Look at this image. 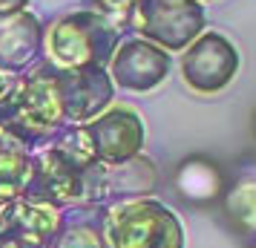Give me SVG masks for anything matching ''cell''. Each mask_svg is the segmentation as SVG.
Masks as SVG:
<instances>
[{
  "label": "cell",
  "instance_id": "obj_1",
  "mask_svg": "<svg viewBox=\"0 0 256 248\" xmlns=\"http://www.w3.org/2000/svg\"><path fill=\"white\" fill-rule=\"evenodd\" d=\"M66 110L52 61L18 75L0 98V133L26 150L46 147L64 127Z\"/></svg>",
  "mask_w": 256,
  "mask_h": 248
},
{
  "label": "cell",
  "instance_id": "obj_2",
  "mask_svg": "<svg viewBox=\"0 0 256 248\" xmlns=\"http://www.w3.org/2000/svg\"><path fill=\"white\" fill-rule=\"evenodd\" d=\"M118 44H121V29L95 9H75L55 18L46 26L49 61L64 70H84V67L106 70Z\"/></svg>",
  "mask_w": 256,
  "mask_h": 248
},
{
  "label": "cell",
  "instance_id": "obj_3",
  "mask_svg": "<svg viewBox=\"0 0 256 248\" xmlns=\"http://www.w3.org/2000/svg\"><path fill=\"white\" fill-rule=\"evenodd\" d=\"M101 228L110 248H187L178 213L152 196L101 211Z\"/></svg>",
  "mask_w": 256,
  "mask_h": 248
},
{
  "label": "cell",
  "instance_id": "obj_4",
  "mask_svg": "<svg viewBox=\"0 0 256 248\" xmlns=\"http://www.w3.org/2000/svg\"><path fill=\"white\" fill-rule=\"evenodd\" d=\"M158 188V170L147 156H136L121 165L95 162L84 170V193L75 211H106L112 205L152 196Z\"/></svg>",
  "mask_w": 256,
  "mask_h": 248
},
{
  "label": "cell",
  "instance_id": "obj_5",
  "mask_svg": "<svg viewBox=\"0 0 256 248\" xmlns=\"http://www.w3.org/2000/svg\"><path fill=\"white\" fill-rule=\"evenodd\" d=\"M208 26L198 0H141L132 12V29L167 52H184Z\"/></svg>",
  "mask_w": 256,
  "mask_h": 248
},
{
  "label": "cell",
  "instance_id": "obj_6",
  "mask_svg": "<svg viewBox=\"0 0 256 248\" xmlns=\"http://www.w3.org/2000/svg\"><path fill=\"white\" fill-rule=\"evenodd\" d=\"M239 49L222 32H202V35L182 52V78L198 95H216L228 90L239 75Z\"/></svg>",
  "mask_w": 256,
  "mask_h": 248
},
{
  "label": "cell",
  "instance_id": "obj_7",
  "mask_svg": "<svg viewBox=\"0 0 256 248\" xmlns=\"http://www.w3.org/2000/svg\"><path fill=\"white\" fill-rule=\"evenodd\" d=\"M84 193V170L66 162L55 147H38L29 159V182L24 188V199L38 205H52L60 211L78 208Z\"/></svg>",
  "mask_w": 256,
  "mask_h": 248
},
{
  "label": "cell",
  "instance_id": "obj_8",
  "mask_svg": "<svg viewBox=\"0 0 256 248\" xmlns=\"http://www.w3.org/2000/svg\"><path fill=\"white\" fill-rule=\"evenodd\" d=\"M86 130L95 144V159L101 165H121L141 156L147 139L144 118L127 104H112L101 116L86 121Z\"/></svg>",
  "mask_w": 256,
  "mask_h": 248
},
{
  "label": "cell",
  "instance_id": "obj_9",
  "mask_svg": "<svg viewBox=\"0 0 256 248\" xmlns=\"http://www.w3.org/2000/svg\"><path fill=\"white\" fill-rule=\"evenodd\" d=\"M173 70L170 52L156 47L144 38H127L121 41L116 55L110 61V78L116 87L130 93H152L158 90Z\"/></svg>",
  "mask_w": 256,
  "mask_h": 248
},
{
  "label": "cell",
  "instance_id": "obj_10",
  "mask_svg": "<svg viewBox=\"0 0 256 248\" xmlns=\"http://www.w3.org/2000/svg\"><path fill=\"white\" fill-rule=\"evenodd\" d=\"M60 98L66 110L70 124H86L95 116L112 107L116 84L110 78V70L104 67H84V70H64L55 64Z\"/></svg>",
  "mask_w": 256,
  "mask_h": 248
},
{
  "label": "cell",
  "instance_id": "obj_11",
  "mask_svg": "<svg viewBox=\"0 0 256 248\" xmlns=\"http://www.w3.org/2000/svg\"><path fill=\"white\" fill-rule=\"evenodd\" d=\"M46 49V26L29 9L0 18V72L24 75L40 64Z\"/></svg>",
  "mask_w": 256,
  "mask_h": 248
},
{
  "label": "cell",
  "instance_id": "obj_12",
  "mask_svg": "<svg viewBox=\"0 0 256 248\" xmlns=\"http://www.w3.org/2000/svg\"><path fill=\"white\" fill-rule=\"evenodd\" d=\"M64 222H66V211L52 208V205H38L20 196L0 216V231H12L35 245L52 248V239L58 236Z\"/></svg>",
  "mask_w": 256,
  "mask_h": 248
},
{
  "label": "cell",
  "instance_id": "obj_13",
  "mask_svg": "<svg viewBox=\"0 0 256 248\" xmlns=\"http://www.w3.org/2000/svg\"><path fill=\"white\" fill-rule=\"evenodd\" d=\"M176 188L190 202H210L224 188L219 167L208 159H187L176 170Z\"/></svg>",
  "mask_w": 256,
  "mask_h": 248
},
{
  "label": "cell",
  "instance_id": "obj_14",
  "mask_svg": "<svg viewBox=\"0 0 256 248\" xmlns=\"http://www.w3.org/2000/svg\"><path fill=\"white\" fill-rule=\"evenodd\" d=\"M224 216L244 236H256V173L236 179L224 190Z\"/></svg>",
  "mask_w": 256,
  "mask_h": 248
},
{
  "label": "cell",
  "instance_id": "obj_15",
  "mask_svg": "<svg viewBox=\"0 0 256 248\" xmlns=\"http://www.w3.org/2000/svg\"><path fill=\"white\" fill-rule=\"evenodd\" d=\"M49 147H55L66 162L78 167V170H90V167L98 162L95 159V144L90 139V130L86 124H66L64 130L49 142Z\"/></svg>",
  "mask_w": 256,
  "mask_h": 248
},
{
  "label": "cell",
  "instance_id": "obj_16",
  "mask_svg": "<svg viewBox=\"0 0 256 248\" xmlns=\"http://www.w3.org/2000/svg\"><path fill=\"white\" fill-rule=\"evenodd\" d=\"M29 159H32V150L20 144L0 147V190L12 196H24V188L29 182Z\"/></svg>",
  "mask_w": 256,
  "mask_h": 248
},
{
  "label": "cell",
  "instance_id": "obj_17",
  "mask_svg": "<svg viewBox=\"0 0 256 248\" xmlns=\"http://www.w3.org/2000/svg\"><path fill=\"white\" fill-rule=\"evenodd\" d=\"M52 248H110L101 222L90 219H66L58 236L52 239Z\"/></svg>",
  "mask_w": 256,
  "mask_h": 248
},
{
  "label": "cell",
  "instance_id": "obj_18",
  "mask_svg": "<svg viewBox=\"0 0 256 248\" xmlns=\"http://www.w3.org/2000/svg\"><path fill=\"white\" fill-rule=\"evenodd\" d=\"M138 3L141 0H92V9L101 12V15H106V18L124 32V29L132 26V12H136Z\"/></svg>",
  "mask_w": 256,
  "mask_h": 248
},
{
  "label": "cell",
  "instance_id": "obj_19",
  "mask_svg": "<svg viewBox=\"0 0 256 248\" xmlns=\"http://www.w3.org/2000/svg\"><path fill=\"white\" fill-rule=\"evenodd\" d=\"M0 248H44V245H35L24 236L12 234V231H0Z\"/></svg>",
  "mask_w": 256,
  "mask_h": 248
},
{
  "label": "cell",
  "instance_id": "obj_20",
  "mask_svg": "<svg viewBox=\"0 0 256 248\" xmlns=\"http://www.w3.org/2000/svg\"><path fill=\"white\" fill-rule=\"evenodd\" d=\"M26 6H29V0H0V18L26 12Z\"/></svg>",
  "mask_w": 256,
  "mask_h": 248
},
{
  "label": "cell",
  "instance_id": "obj_21",
  "mask_svg": "<svg viewBox=\"0 0 256 248\" xmlns=\"http://www.w3.org/2000/svg\"><path fill=\"white\" fill-rule=\"evenodd\" d=\"M9 78H6V75H3V72H0V98H3V93H6V90H9Z\"/></svg>",
  "mask_w": 256,
  "mask_h": 248
},
{
  "label": "cell",
  "instance_id": "obj_22",
  "mask_svg": "<svg viewBox=\"0 0 256 248\" xmlns=\"http://www.w3.org/2000/svg\"><path fill=\"white\" fill-rule=\"evenodd\" d=\"M3 144H14V142H12V139H6V136L0 133V147H3Z\"/></svg>",
  "mask_w": 256,
  "mask_h": 248
},
{
  "label": "cell",
  "instance_id": "obj_23",
  "mask_svg": "<svg viewBox=\"0 0 256 248\" xmlns=\"http://www.w3.org/2000/svg\"><path fill=\"white\" fill-rule=\"evenodd\" d=\"M250 248H256V236H254V242H250Z\"/></svg>",
  "mask_w": 256,
  "mask_h": 248
},
{
  "label": "cell",
  "instance_id": "obj_24",
  "mask_svg": "<svg viewBox=\"0 0 256 248\" xmlns=\"http://www.w3.org/2000/svg\"><path fill=\"white\" fill-rule=\"evenodd\" d=\"M198 3H213V0H198Z\"/></svg>",
  "mask_w": 256,
  "mask_h": 248
}]
</instances>
